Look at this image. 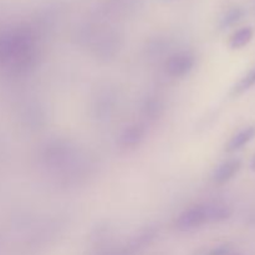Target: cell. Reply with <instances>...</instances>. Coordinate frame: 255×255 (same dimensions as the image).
Segmentation results:
<instances>
[{"label": "cell", "instance_id": "9c48e42d", "mask_svg": "<svg viewBox=\"0 0 255 255\" xmlns=\"http://www.w3.org/2000/svg\"><path fill=\"white\" fill-rule=\"evenodd\" d=\"M252 168L255 169V156H254V158H253V162H252Z\"/></svg>", "mask_w": 255, "mask_h": 255}, {"label": "cell", "instance_id": "3957f363", "mask_svg": "<svg viewBox=\"0 0 255 255\" xmlns=\"http://www.w3.org/2000/svg\"><path fill=\"white\" fill-rule=\"evenodd\" d=\"M239 168H241V162L237 161V159L226 162V163H223L222 166H219L218 168H217L216 173H214L213 176L214 182L218 184L226 183V182H228L229 179L233 178V177L236 176V173L239 171Z\"/></svg>", "mask_w": 255, "mask_h": 255}, {"label": "cell", "instance_id": "ba28073f", "mask_svg": "<svg viewBox=\"0 0 255 255\" xmlns=\"http://www.w3.org/2000/svg\"><path fill=\"white\" fill-rule=\"evenodd\" d=\"M242 12L241 10H233L232 12H229L228 16L226 17V21H224V25H232L237 21V20L241 17Z\"/></svg>", "mask_w": 255, "mask_h": 255}, {"label": "cell", "instance_id": "5b68a950", "mask_svg": "<svg viewBox=\"0 0 255 255\" xmlns=\"http://www.w3.org/2000/svg\"><path fill=\"white\" fill-rule=\"evenodd\" d=\"M252 37H253V30L251 27H243L232 36L231 47L232 49H241L251 41Z\"/></svg>", "mask_w": 255, "mask_h": 255}, {"label": "cell", "instance_id": "8992f818", "mask_svg": "<svg viewBox=\"0 0 255 255\" xmlns=\"http://www.w3.org/2000/svg\"><path fill=\"white\" fill-rule=\"evenodd\" d=\"M142 131L138 127H133V128L126 129L125 134L122 136V142L126 146H134L136 143H138L139 139L142 138Z\"/></svg>", "mask_w": 255, "mask_h": 255}, {"label": "cell", "instance_id": "6da1fadb", "mask_svg": "<svg viewBox=\"0 0 255 255\" xmlns=\"http://www.w3.org/2000/svg\"><path fill=\"white\" fill-rule=\"evenodd\" d=\"M231 216L229 208L224 206H194L186 209L176 221L179 231H192L211 222H221Z\"/></svg>", "mask_w": 255, "mask_h": 255}, {"label": "cell", "instance_id": "277c9868", "mask_svg": "<svg viewBox=\"0 0 255 255\" xmlns=\"http://www.w3.org/2000/svg\"><path fill=\"white\" fill-rule=\"evenodd\" d=\"M255 136V127H249V128H246L244 131L239 132L237 136H234L233 138L229 141L228 146H227V151H237V149L242 148V147L246 146L249 141L254 138Z\"/></svg>", "mask_w": 255, "mask_h": 255}, {"label": "cell", "instance_id": "7a4b0ae2", "mask_svg": "<svg viewBox=\"0 0 255 255\" xmlns=\"http://www.w3.org/2000/svg\"><path fill=\"white\" fill-rule=\"evenodd\" d=\"M194 65V59L189 54H177L167 62V72L171 76L181 77L188 74Z\"/></svg>", "mask_w": 255, "mask_h": 255}, {"label": "cell", "instance_id": "52a82bcc", "mask_svg": "<svg viewBox=\"0 0 255 255\" xmlns=\"http://www.w3.org/2000/svg\"><path fill=\"white\" fill-rule=\"evenodd\" d=\"M254 84H255V69L252 72H249V74L247 75V76L244 77V79L242 80L238 85H237L236 89H234V94H237V95L242 94V92L247 91L249 87L253 86Z\"/></svg>", "mask_w": 255, "mask_h": 255}]
</instances>
